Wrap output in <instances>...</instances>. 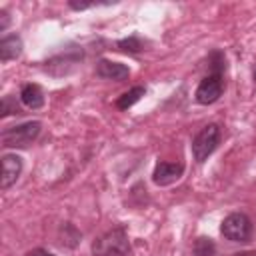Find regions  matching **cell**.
Segmentation results:
<instances>
[{
    "instance_id": "1",
    "label": "cell",
    "mask_w": 256,
    "mask_h": 256,
    "mask_svg": "<svg viewBox=\"0 0 256 256\" xmlns=\"http://www.w3.org/2000/svg\"><path fill=\"white\" fill-rule=\"evenodd\" d=\"M130 242L124 226H116L92 242V256H126Z\"/></svg>"
},
{
    "instance_id": "2",
    "label": "cell",
    "mask_w": 256,
    "mask_h": 256,
    "mask_svg": "<svg viewBox=\"0 0 256 256\" xmlns=\"http://www.w3.org/2000/svg\"><path fill=\"white\" fill-rule=\"evenodd\" d=\"M40 130H42V124L38 120L22 122V124L6 128L0 136V140H2V146H6V148H28L38 138Z\"/></svg>"
},
{
    "instance_id": "3",
    "label": "cell",
    "mask_w": 256,
    "mask_h": 256,
    "mask_svg": "<svg viewBox=\"0 0 256 256\" xmlns=\"http://www.w3.org/2000/svg\"><path fill=\"white\" fill-rule=\"evenodd\" d=\"M220 232L230 242H248L252 236V222L242 212H232L222 220Z\"/></svg>"
},
{
    "instance_id": "4",
    "label": "cell",
    "mask_w": 256,
    "mask_h": 256,
    "mask_svg": "<svg viewBox=\"0 0 256 256\" xmlns=\"http://www.w3.org/2000/svg\"><path fill=\"white\" fill-rule=\"evenodd\" d=\"M220 142V128L218 124H208L204 126L192 140V156L196 162H204L218 146Z\"/></svg>"
},
{
    "instance_id": "5",
    "label": "cell",
    "mask_w": 256,
    "mask_h": 256,
    "mask_svg": "<svg viewBox=\"0 0 256 256\" xmlns=\"http://www.w3.org/2000/svg\"><path fill=\"white\" fill-rule=\"evenodd\" d=\"M222 90H224V80H222V74L218 72H210L208 76H204L196 88V102L198 104H214L220 96H222Z\"/></svg>"
},
{
    "instance_id": "6",
    "label": "cell",
    "mask_w": 256,
    "mask_h": 256,
    "mask_svg": "<svg viewBox=\"0 0 256 256\" xmlns=\"http://www.w3.org/2000/svg\"><path fill=\"white\" fill-rule=\"evenodd\" d=\"M184 174V166L182 164H172V162H158L154 172H152V180L158 186H168L172 182H176L180 176Z\"/></svg>"
},
{
    "instance_id": "7",
    "label": "cell",
    "mask_w": 256,
    "mask_h": 256,
    "mask_svg": "<svg viewBox=\"0 0 256 256\" xmlns=\"http://www.w3.org/2000/svg\"><path fill=\"white\" fill-rule=\"evenodd\" d=\"M22 172V158L16 154H4L2 156V190H8Z\"/></svg>"
},
{
    "instance_id": "8",
    "label": "cell",
    "mask_w": 256,
    "mask_h": 256,
    "mask_svg": "<svg viewBox=\"0 0 256 256\" xmlns=\"http://www.w3.org/2000/svg\"><path fill=\"white\" fill-rule=\"evenodd\" d=\"M96 76L104 78V80H126L130 76V68L126 64H120V62H112V60H106L102 58L98 64H96Z\"/></svg>"
},
{
    "instance_id": "9",
    "label": "cell",
    "mask_w": 256,
    "mask_h": 256,
    "mask_svg": "<svg viewBox=\"0 0 256 256\" xmlns=\"http://www.w3.org/2000/svg\"><path fill=\"white\" fill-rule=\"evenodd\" d=\"M20 100L26 108L30 110H38L44 106V92L38 84H24L20 90Z\"/></svg>"
},
{
    "instance_id": "10",
    "label": "cell",
    "mask_w": 256,
    "mask_h": 256,
    "mask_svg": "<svg viewBox=\"0 0 256 256\" xmlns=\"http://www.w3.org/2000/svg\"><path fill=\"white\" fill-rule=\"evenodd\" d=\"M20 54H22V38L18 34H10L0 40V60L2 62L14 60Z\"/></svg>"
},
{
    "instance_id": "11",
    "label": "cell",
    "mask_w": 256,
    "mask_h": 256,
    "mask_svg": "<svg viewBox=\"0 0 256 256\" xmlns=\"http://www.w3.org/2000/svg\"><path fill=\"white\" fill-rule=\"evenodd\" d=\"M144 94H146L144 86H134V88H130L128 92H124L122 96H118V100H116V108H118V110H128V108L134 106Z\"/></svg>"
},
{
    "instance_id": "12",
    "label": "cell",
    "mask_w": 256,
    "mask_h": 256,
    "mask_svg": "<svg viewBox=\"0 0 256 256\" xmlns=\"http://www.w3.org/2000/svg\"><path fill=\"white\" fill-rule=\"evenodd\" d=\"M192 252H194V256H214V252H216V244L212 242V238L200 236V238L194 242Z\"/></svg>"
},
{
    "instance_id": "13",
    "label": "cell",
    "mask_w": 256,
    "mask_h": 256,
    "mask_svg": "<svg viewBox=\"0 0 256 256\" xmlns=\"http://www.w3.org/2000/svg\"><path fill=\"white\" fill-rule=\"evenodd\" d=\"M142 48L144 46H142V42H140L138 36H130V38H124V40L118 42V50L120 52H126V54H138Z\"/></svg>"
},
{
    "instance_id": "14",
    "label": "cell",
    "mask_w": 256,
    "mask_h": 256,
    "mask_svg": "<svg viewBox=\"0 0 256 256\" xmlns=\"http://www.w3.org/2000/svg\"><path fill=\"white\" fill-rule=\"evenodd\" d=\"M12 114H22L20 112V106L16 104V100L12 96H4L2 98V104H0V116L6 118V116H12Z\"/></svg>"
},
{
    "instance_id": "15",
    "label": "cell",
    "mask_w": 256,
    "mask_h": 256,
    "mask_svg": "<svg viewBox=\"0 0 256 256\" xmlns=\"http://www.w3.org/2000/svg\"><path fill=\"white\" fill-rule=\"evenodd\" d=\"M68 6H70L72 10H86V8L96 6V2H68Z\"/></svg>"
},
{
    "instance_id": "16",
    "label": "cell",
    "mask_w": 256,
    "mask_h": 256,
    "mask_svg": "<svg viewBox=\"0 0 256 256\" xmlns=\"http://www.w3.org/2000/svg\"><path fill=\"white\" fill-rule=\"evenodd\" d=\"M8 24H10L8 12H6V10H0V32H4V30L8 28Z\"/></svg>"
},
{
    "instance_id": "17",
    "label": "cell",
    "mask_w": 256,
    "mask_h": 256,
    "mask_svg": "<svg viewBox=\"0 0 256 256\" xmlns=\"http://www.w3.org/2000/svg\"><path fill=\"white\" fill-rule=\"evenodd\" d=\"M24 256H54V254L48 252V250H44V248H34V250H30V252H26Z\"/></svg>"
},
{
    "instance_id": "18",
    "label": "cell",
    "mask_w": 256,
    "mask_h": 256,
    "mask_svg": "<svg viewBox=\"0 0 256 256\" xmlns=\"http://www.w3.org/2000/svg\"><path fill=\"white\" fill-rule=\"evenodd\" d=\"M236 256H256V252L248 250V252H240V254H236Z\"/></svg>"
},
{
    "instance_id": "19",
    "label": "cell",
    "mask_w": 256,
    "mask_h": 256,
    "mask_svg": "<svg viewBox=\"0 0 256 256\" xmlns=\"http://www.w3.org/2000/svg\"><path fill=\"white\" fill-rule=\"evenodd\" d=\"M254 80H256V66H254Z\"/></svg>"
}]
</instances>
